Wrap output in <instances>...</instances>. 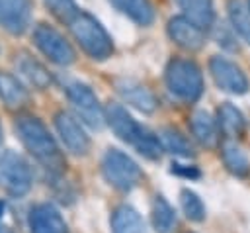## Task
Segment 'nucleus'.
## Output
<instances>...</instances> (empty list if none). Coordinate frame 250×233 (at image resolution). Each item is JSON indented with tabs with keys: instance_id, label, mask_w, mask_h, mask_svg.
<instances>
[{
	"instance_id": "6e6552de",
	"label": "nucleus",
	"mask_w": 250,
	"mask_h": 233,
	"mask_svg": "<svg viewBox=\"0 0 250 233\" xmlns=\"http://www.w3.org/2000/svg\"><path fill=\"white\" fill-rule=\"evenodd\" d=\"M209 70H211L215 84L221 90L238 94V96L248 90V78L236 63H232L225 57H213L209 61Z\"/></svg>"
},
{
	"instance_id": "393cba45",
	"label": "nucleus",
	"mask_w": 250,
	"mask_h": 233,
	"mask_svg": "<svg viewBox=\"0 0 250 233\" xmlns=\"http://www.w3.org/2000/svg\"><path fill=\"white\" fill-rule=\"evenodd\" d=\"M158 137H160L162 147H164L168 153H172V155H176V157H184V159L193 155L191 143H189V141L186 139V135H182L178 129H174V127H164V129H160Z\"/></svg>"
},
{
	"instance_id": "f03ea898",
	"label": "nucleus",
	"mask_w": 250,
	"mask_h": 233,
	"mask_svg": "<svg viewBox=\"0 0 250 233\" xmlns=\"http://www.w3.org/2000/svg\"><path fill=\"white\" fill-rule=\"evenodd\" d=\"M68 27L88 57H92L96 61H104V59L111 57L113 41L94 16L78 10L74 14V18L68 22Z\"/></svg>"
},
{
	"instance_id": "6ab92c4d",
	"label": "nucleus",
	"mask_w": 250,
	"mask_h": 233,
	"mask_svg": "<svg viewBox=\"0 0 250 233\" xmlns=\"http://www.w3.org/2000/svg\"><path fill=\"white\" fill-rule=\"evenodd\" d=\"M113 233H146L141 213L131 206H119L111 215Z\"/></svg>"
},
{
	"instance_id": "7ed1b4c3",
	"label": "nucleus",
	"mask_w": 250,
	"mask_h": 233,
	"mask_svg": "<svg viewBox=\"0 0 250 233\" xmlns=\"http://www.w3.org/2000/svg\"><path fill=\"white\" fill-rule=\"evenodd\" d=\"M166 88L170 94L186 104H193L203 94V74L189 59H172L166 67Z\"/></svg>"
},
{
	"instance_id": "2eb2a0df",
	"label": "nucleus",
	"mask_w": 250,
	"mask_h": 233,
	"mask_svg": "<svg viewBox=\"0 0 250 233\" xmlns=\"http://www.w3.org/2000/svg\"><path fill=\"white\" fill-rule=\"evenodd\" d=\"M191 133L193 137L207 149H213L219 145V135H221V127H219V121L213 119V116L205 110H197L193 116H191Z\"/></svg>"
},
{
	"instance_id": "473e14b6",
	"label": "nucleus",
	"mask_w": 250,
	"mask_h": 233,
	"mask_svg": "<svg viewBox=\"0 0 250 233\" xmlns=\"http://www.w3.org/2000/svg\"><path fill=\"white\" fill-rule=\"evenodd\" d=\"M248 6H250V0H248Z\"/></svg>"
},
{
	"instance_id": "0eeeda50",
	"label": "nucleus",
	"mask_w": 250,
	"mask_h": 233,
	"mask_svg": "<svg viewBox=\"0 0 250 233\" xmlns=\"http://www.w3.org/2000/svg\"><path fill=\"white\" fill-rule=\"evenodd\" d=\"M33 43L55 65L66 67V65H72L76 59V53H74L72 45L66 41V37L61 35L55 27H51L47 23H39L33 29Z\"/></svg>"
},
{
	"instance_id": "7c9ffc66",
	"label": "nucleus",
	"mask_w": 250,
	"mask_h": 233,
	"mask_svg": "<svg viewBox=\"0 0 250 233\" xmlns=\"http://www.w3.org/2000/svg\"><path fill=\"white\" fill-rule=\"evenodd\" d=\"M4 210H6V204H4V200H0V217L4 215Z\"/></svg>"
},
{
	"instance_id": "1a4fd4ad",
	"label": "nucleus",
	"mask_w": 250,
	"mask_h": 233,
	"mask_svg": "<svg viewBox=\"0 0 250 233\" xmlns=\"http://www.w3.org/2000/svg\"><path fill=\"white\" fill-rule=\"evenodd\" d=\"M55 127H57L61 141L72 155L82 157L90 151V137L86 135V131L82 129V125L78 123L74 116H70L68 112H57Z\"/></svg>"
},
{
	"instance_id": "aec40b11",
	"label": "nucleus",
	"mask_w": 250,
	"mask_h": 233,
	"mask_svg": "<svg viewBox=\"0 0 250 233\" xmlns=\"http://www.w3.org/2000/svg\"><path fill=\"white\" fill-rule=\"evenodd\" d=\"M217 121H219L221 131H223L229 139L240 137V135L244 133V129H246V121H244L242 112H240L236 106L229 104V102L221 104V108H219V112H217Z\"/></svg>"
},
{
	"instance_id": "c756f323",
	"label": "nucleus",
	"mask_w": 250,
	"mask_h": 233,
	"mask_svg": "<svg viewBox=\"0 0 250 233\" xmlns=\"http://www.w3.org/2000/svg\"><path fill=\"white\" fill-rule=\"evenodd\" d=\"M0 233H14V231H12L10 227H6V225H2V223H0Z\"/></svg>"
},
{
	"instance_id": "f3484780",
	"label": "nucleus",
	"mask_w": 250,
	"mask_h": 233,
	"mask_svg": "<svg viewBox=\"0 0 250 233\" xmlns=\"http://www.w3.org/2000/svg\"><path fill=\"white\" fill-rule=\"evenodd\" d=\"M0 100L10 110H21L29 102V92L14 74L0 70Z\"/></svg>"
},
{
	"instance_id": "2f4dec72",
	"label": "nucleus",
	"mask_w": 250,
	"mask_h": 233,
	"mask_svg": "<svg viewBox=\"0 0 250 233\" xmlns=\"http://www.w3.org/2000/svg\"><path fill=\"white\" fill-rule=\"evenodd\" d=\"M0 143H2V127H0Z\"/></svg>"
},
{
	"instance_id": "20e7f679",
	"label": "nucleus",
	"mask_w": 250,
	"mask_h": 233,
	"mask_svg": "<svg viewBox=\"0 0 250 233\" xmlns=\"http://www.w3.org/2000/svg\"><path fill=\"white\" fill-rule=\"evenodd\" d=\"M102 172L104 178L117 190L129 192L141 180L139 164L119 149H107L102 159Z\"/></svg>"
},
{
	"instance_id": "5701e85b",
	"label": "nucleus",
	"mask_w": 250,
	"mask_h": 233,
	"mask_svg": "<svg viewBox=\"0 0 250 233\" xmlns=\"http://www.w3.org/2000/svg\"><path fill=\"white\" fill-rule=\"evenodd\" d=\"M150 213H152V227L156 229V233H172L176 225V213L174 208L162 196H154Z\"/></svg>"
},
{
	"instance_id": "dca6fc26",
	"label": "nucleus",
	"mask_w": 250,
	"mask_h": 233,
	"mask_svg": "<svg viewBox=\"0 0 250 233\" xmlns=\"http://www.w3.org/2000/svg\"><path fill=\"white\" fill-rule=\"evenodd\" d=\"M16 69H18V72L31 84V86H35L37 90H43V88H47L49 84H51V74H49V70L37 61V59H33L29 53H25V51H21V53H18L16 55Z\"/></svg>"
},
{
	"instance_id": "4be33fe9",
	"label": "nucleus",
	"mask_w": 250,
	"mask_h": 233,
	"mask_svg": "<svg viewBox=\"0 0 250 233\" xmlns=\"http://www.w3.org/2000/svg\"><path fill=\"white\" fill-rule=\"evenodd\" d=\"M109 2L139 25H150L154 20V10L150 0H109Z\"/></svg>"
},
{
	"instance_id": "f8f14e48",
	"label": "nucleus",
	"mask_w": 250,
	"mask_h": 233,
	"mask_svg": "<svg viewBox=\"0 0 250 233\" xmlns=\"http://www.w3.org/2000/svg\"><path fill=\"white\" fill-rule=\"evenodd\" d=\"M168 35L178 47L186 51H197L205 43L203 29L186 16H176L168 22Z\"/></svg>"
},
{
	"instance_id": "b1692460",
	"label": "nucleus",
	"mask_w": 250,
	"mask_h": 233,
	"mask_svg": "<svg viewBox=\"0 0 250 233\" xmlns=\"http://www.w3.org/2000/svg\"><path fill=\"white\" fill-rule=\"evenodd\" d=\"M229 18L232 29L250 45V6L242 0H229Z\"/></svg>"
},
{
	"instance_id": "a211bd4d",
	"label": "nucleus",
	"mask_w": 250,
	"mask_h": 233,
	"mask_svg": "<svg viewBox=\"0 0 250 233\" xmlns=\"http://www.w3.org/2000/svg\"><path fill=\"white\" fill-rule=\"evenodd\" d=\"M180 10L188 20L197 23L201 29H209L215 23L213 0H176Z\"/></svg>"
},
{
	"instance_id": "412c9836",
	"label": "nucleus",
	"mask_w": 250,
	"mask_h": 233,
	"mask_svg": "<svg viewBox=\"0 0 250 233\" xmlns=\"http://www.w3.org/2000/svg\"><path fill=\"white\" fill-rule=\"evenodd\" d=\"M221 157H223V163L227 166V170L234 176H248L250 172V161L246 157V153L234 143V141H225L221 145Z\"/></svg>"
},
{
	"instance_id": "cd10ccee",
	"label": "nucleus",
	"mask_w": 250,
	"mask_h": 233,
	"mask_svg": "<svg viewBox=\"0 0 250 233\" xmlns=\"http://www.w3.org/2000/svg\"><path fill=\"white\" fill-rule=\"evenodd\" d=\"M43 2H45L47 10H49L57 20L66 22V23H68V22L74 18V14L78 12L74 0H43Z\"/></svg>"
},
{
	"instance_id": "9b49d317",
	"label": "nucleus",
	"mask_w": 250,
	"mask_h": 233,
	"mask_svg": "<svg viewBox=\"0 0 250 233\" xmlns=\"http://www.w3.org/2000/svg\"><path fill=\"white\" fill-rule=\"evenodd\" d=\"M31 23V0H0V25L20 35Z\"/></svg>"
},
{
	"instance_id": "4468645a",
	"label": "nucleus",
	"mask_w": 250,
	"mask_h": 233,
	"mask_svg": "<svg viewBox=\"0 0 250 233\" xmlns=\"http://www.w3.org/2000/svg\"><path fill=\"white\" fill-rule=\"evenodd\" d=\"M27 223L31 233H68L62 215L51 204H39L31 208Z\"/></svg>"
},
{
	"instance_id": "9d476101",
	"label": "nucleus",
	"mask_w": 250,
	"mask_h": 233,
	"mask_svg": "<svg viewBox=\"0 0 250 233\" xmlns=\"http://www.w3.org/2000/svg\"><path fill=\"white\" fill-rule=\"evenodd\" d=\"M105 119H107L109 127L113 129V133H115L121 141L129 143V145H133V147H135V143L141 139V135L146 131V127L139 125V123L133 119V116H131L121 104H109V106L105 108Z\"/></svg>"
},
{
	"instance_id": "bb28decb",
	"label": "nucleus",
	"mask_w": 250,
	"mask_h": 233,
	"mask_svg": "<svg viewBox=\"0 0 250 233\" xmlns=\"http://www.w3.org/2000/svg\"><path fill=\"white\" fill-rule=\"evenodd\" d=\"M135 149H137L139 155H143V157L148 159V161H158L160 155H162V151H164V147H162V143H160V137L154 135V133L148 131V129H146V131L141 135V139L135 143Z\"/></svg>"
},
{
	"instance_id": "c85d7f7f",
	"label": "nucleus",
	"mask_w": 250,
	"mask_h": 233,
	"mask_svg": "<svg viewBox=\"0 0 250 233\" xmlns=\"http://www.w3.org/2000/svg\"><path fill=\"white\" fill-rule=\"evenodd\" d=\"M172 172L178 176H184V178H199L201 176L199 168L191 166V164H172Z\"/></svg>"
},
{
	"instance_id": "a878e982",
	"label": "nucleus",
	"mask_w": 250,
	"mask_h": 233,
	"mask_svg": "<svg viewBox=\"0 0 250 233\" xmlns=\"http://www.w3.org/2000/svg\"><path fill=\"white\" fill-rule=\"evenodd\" d=\"M180 206H182V210L189 221H203L205 219V206L195 192H191L188 188L182 190L180 192Z\"/></svg>"
},
{
	"instance_id": "ddd939ff",
	"label": "nucleus",
	"mask_w": 250,
	"mask_h": 233,
	"mask_svg": "<svg viewBox=\"0 0 250 233\" xmlns=\"http://www.w3.org/2000/svg\"><path fill=\"white\" fill-rule=\"evenodd\" d=\"M115 90L119 92V96L133 108H137L143 114H152L158 106L154 94L141 82L131 80V78H119L115 80Z\"/></svg>"
},
{
	"instance_id": "f257e3e1",
	"label": "nucleus",
	"mask_w": 250,
	"mask_h": 233,
	"mask_svg": "<svg viewBox=\"0 0 250 233\" xmlns=\"http://www.w3.org/2000/svg\"><path fill=\"white\" fill-rule=\"evenodd\" d=\"M18 137L29 155L53 176H61L64 170V157L61 155L53 135L45 127V123L35 116H21L16 121Z\"/></svg>"
},
{
	"instance_id": "39448f33",
	"label": "nucleus",
	"mask_w": 250,
	"mask_h": 233,
	"mask_svg": "<svg viewBox=\"0 0 250 233\" xmlns=\"http://www.w3.org/2000/svg\"><path fill=\"white\" fill-rule=\"evenodd\" d=\"M0 188L10 196H23L31 188V170L21 155L4 151L0 155Z\"/></svg>"
},
{
	"instance_id": "423d86ee",
	"label": "nucleus",
	"mask_w": 250,
	"mask_h": 233,
	"mask_svg": "<svg viewBox=\"0 0 250 233\" xmlns=\"http://www.w3.org/2000/svg\"><path fill=\"white\" fill-rule=\"evenodd\" d=\"M66 96L68 102L72 106V110L76 112V116L92 129H102L105 125V110L100 106L98 96L92 92L90 86L82 84V82H72L66 88Z\"/></svg>"
}]
</instances>
